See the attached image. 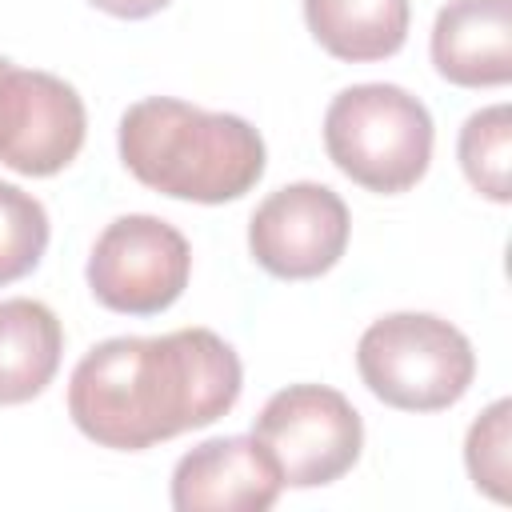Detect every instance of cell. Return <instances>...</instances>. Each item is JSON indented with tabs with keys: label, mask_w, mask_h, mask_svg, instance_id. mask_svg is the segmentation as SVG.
Masks as SVG:
<instances>
[{
	"label": "cell",
	"mask_w": 512,
	"mask_h": 512,
	"mask_svg": "<svg viewBox=\"0 0 512 512\" xmlns=\"http://www.w3.org/2000/svg\"><path fill=\"white\" fill-rule=\"evenodd\" d=\"M60 356L64 328L48 304L32 296L0 300V408L36 400L56 380Z\"/></svg>",
	"instance_id": "8fae6325"
},
{
	"label": "cell",
	"mask_w": 512,
	"mask_h": 512,
	"mask_svg": "<svg viewBox=\"0 0 512 512\" xmlns=\"http://www.w3.org/2000/svg\"><path fill=\"white\" fill-rule=\"evenodd\" d=\"M52 240L44 204L20 184L0 180V288L36 272Z\"/></svg>",
	"instance_id": "5bb4252c"
},
{
	"label": "cell",
	"mask_w": 512,
	"mask_h": 512,
	"mask_svg": "<svg viewBox=\"0 0 512 512\" xmlns=\"http://www.w3.org/2000/svg\"><path fill=\"white\" fill-rule=\"evenodd\" d=\"M432 68L456 88H504L512 80V0H448L428 36Z\"/></svg>",
	"instance_id": "30bf717a"
},
{
	"label": "cell",
	"mask_w": 512,
	"mask_h": 512,
	"mask_svg": "<svg viewBox=\"0 0 512 512\" xmlns=\"http://www.w3.org/2000/svg\"><path fill=\"white\" fill-rule=\"evenodd\" d=\"M356 372L396 412H444L472 388L476 348L436 312H388L360 332Z\"/></svg>",
	"instance_id": "277c9868"
},
{
	"label": "cell",
	"mask_w": 512,
	"mask_h": 512,
	"mask_svg": "<svg viewBox=\"0 0 512 512\" xmlns=\"http://www.w3.org/2000/svg\"><path fill=\"white\" fill-rule=\"evenodd\" d=\"M352 216L340 192L296 180L268 192L248 220V256L276 280H316L348 252Z\"/></svg>",
	"instance_id": "ba28073f"
},
{
	"label": "cell",
	"mask_w": 512,
	"mask_h": 512,
	"mask_svg": "<svg viewBox=\"0 0 512 512\" xmlns=\"http://www.w3.org/2000/svg\"><path fill=\"white\" fill-rule=\"evenodd\" d=\"M252 436L276 460L284 488L336 484L364 452L360 412L328 384H288L272 392L252 420Z\"/></svg>",
	"instance_id": "5b68a950"
},
{
	"label": "cell",
	"mask_w": 512,
	"mask_h": 512,
	"mask_svg": "<svg viewBox=\"0 0 512 512\" xmlns=\"http://www.w3.org/2000/svg\"><path fill=\"white\" fill-rule=\"evenodd\" d=\"M312 40L344 64H376L404 48L412 0H304Z\"/></svg>",
	"instance_id": "7c38bea8"
},
{
	"label": "cell",
	"mask_w": 512,
	"mask_h": 512,
	"mask_svg": "<svg viewBox=\"0 0 512 512\" xmlns=\"http://www.w3.org/2000/svg\"><path fill=\"white\" fill-rule=\"evenodd\" d=\"M192 276L188 236L148 212L116 216L92 244L84 280L100 308L120 316L168 312Z\"/></svg>",
	"instance_id": "8992f818"
},
{
	"label": "cell",
	"mask_w": 512,
	"mask_h": 512,
	"mask_svg": "<svg viewBox=\"0 0 512 512\" xmlns=\"http://www.w3.org/2000/svg\"><path fill=\"white\" fill-rule=\"evenodd\" d=\"M324 152L360 188L400 196L428 176L436 124L420 96L400 84H352L324 108Z\"/></svg>",
	"instance_id": "3957f363"
},
{
	"label": "cell",
	"mask_w": 512,
	"mask_h": 512,
	"mask_svg": "<svg viewBox=\"0 0 512 512\" xmlns=\"http://www.w3.org/2000/svg\"><path fill=\"white\" fill-rule=\"evenodd\" d=\"M88 136L80 92L44 68H20L0 56V164L16 176L64 172Z\"/></svg>",
	"instance_id": "52a82bcc"
},
{
	"label": "cell",
	"mask_w": 512,
	"mask_h": 512,
	"mask_svg": "<svg viewBox=\"0 0 512 512\" xmlns=\"http://www.w3.org/2000/svg\"><path fill=\"white\" fill-rule=\"evenodd\" d=\"M456 160L464 180L492 204L512 200V108H476L456 136Z\"/></svg>",
	"instance_id": "4fadbf2b"
},
{
	"label": "cell",
	"mask_w": 512,
	"mask_h": 512,
	"mask_svg": "<svg viewBox=\"0 0 512 512\" xmlns=\"http://www.w3.org/2000/svg\"><path fill=\"white\" fill-rule=\"evenodd\" d=\"M284 492L268 448L248 436H212L172 468L176 512H268Z\"/></svg>",
	"instance_id": "9c48e42d"
},
{
	"label": "cell",
	"mask_w": 512,
	"mask_h": 512,
	"mask_svg": "<svg viewBox=\"0 0 512 512\" xmlns=\"http://www.w3.org/2000/svg\"><path fill=\"white\" fill-rule=\"evenodd\" d=\"M244 364L212 328L164 336H112L68 376V416L100 448L144 452L208 428L236 408Z\"/></svg>",
	"instance_id": "6da1fadb"
},
{
	"label": "cell",
	"mask_w": 512,
	"mask_h": 512,
	"mask_svg": "<svg viewBox=\"0 0 512 512\" xmlns=\"http://www.w3.org/2000/svg\"><path fill=\"white\" fill-rule=\"evenodd\" d=\"M96 12L116 16V20H148L156 12H164L172 0H88Z\"/></svg>",
	"instance_id": "2e32d148"
},
{
	"label": "cell",
	"mask_w": 512,
	"mask_h": 512,
	"mask_svg": "<svg viewBox=\"0 0 512 512\" xmlns=\"http://www.w3.org/2000/svg\"><path fill=\"white\" fill-rule=\"evenodd\" d=\"M464 468L476 492L508 504L512 480V400H492L464 436Z\"/></svg>",
	"instance_id": "9a60e30c"
},
{
	"label": "cell",
	"mask_w": 512,
	"mask_h": 512,
	"mask_svg": "<svg viewBox=\"0 0 512 512\" xmlns=\"http://www.w3.org/2000/svg\"><path fill=\"white\" fill-rule=\"evenodd\" d=\"M120 164L152 192L188 204L248 196L264 168V136L236 112H208L176 96H144L116 128Z\"/></svg>",
	"instance_id": "7a4b0ae2"
}]
</instances>
